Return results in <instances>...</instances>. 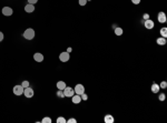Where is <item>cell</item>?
<instances>
[{
  "mask_svg": "<svg viewBox=\"0 0 167 123\" xmlns=\"http://www.w3.org/2000/svg\"><path fill=\"white\" fill-rule=\"evenodd\" d=\"M22 36H24V38L27 39V40H32V39L35 38V36H36V32H35V30L32 29V28H28L27 30H25Z\"/></svg>",
  "mask_w": 167,
  "mask_h": 123,
  "instance_id": "cell-1",
  "label": "cell"
},
{
  "mask_svg": "<svg viewBox=\"0 0 167 123\" xmlns=\"http://www.w3.org/2000/svg\"><path fill=\"white\" fill-rule=\"evenodd\" d=\"M34 94H35L34 89H31L30 87L25 88V90H24V95L27 98V99H31V98L34 97Z\"/></svg>",
  "mask_w": 167,
  "mask_h": 123,
  "instance_id": "cell-2",
  "label": "cell"
},
{
  "mask_svg": "<svg viewBox=\"0 0 167 123\" xmlns=\"http://www.w3.org/2000/svg\"><path fill=\"white\" fill-rule=\"evenodd\" d=\"M24 90H25V88L22 87L21 84H17V85L13 87V93L19 97V95H22V94H24Z\"/></svg>",
  "mask_w": 167,
  "mask_h": 123,
  "instance_id": "cell-3",
  "label": "cell"
},
{
  "mask_svg": "<svg viewBox=\"0 0 167 123\" xmlns=\"http://www.w3.org/2000/svg\"><path fill=\"white\" fill-rule=\"evenodd\" d=\"M69 59H70V54H69V52H67V51L61 52L60 54H59V60H60L61 62H67Z\"/></svg>",
  "mask_w": 167,
  "mask_h": 123,
  "instance_id": "cell-4",
  "label": "cell"
},
{
  "mask_svg": "<svg viewBox=\"0 0 167 123\" xmlns=\"http://www.w3.org/2000/svg\"><path fill=\"white\" fill-rule=\"evenodd\" d=\"M64 94H65V97H67V98H71L74 94H75V91H74V89H71V88L66 87L65 89H64Z\"/></svg>",
  "mask_w": 167,
  "mask_h": 123,
  "instance_id": "cell-5",
  "label": "cell"
},
{
  "mask_svg": "<svg viewBox=\"0 0 167 123\" xmlns=\"http://www.w3.org/2000/svg\"><path fill=\"white\" fill-rule=\"evenodd\" d=\"M74 91H75V94L81 95V94L85 92V87H84L82 84H77L75 88H74Z\"/></svg>",
  "mask_w": 167,
  "mask_h": 123,
  "instance_id": "cell-6",
  "label": "cell"
},
{
  "mask_svg": "<svg viewBox=\"0 0 167 123\" xmlns=\"http://www.w3.org/2000/svg\"><path fill=\"white\" fill-rule=\"evenodd\" d=\"M1 11H2V15L7 16V17H10V16L13 13V10H12L11 7H3Z\"/></svg>",
  "mask_w": 167,
  "mask_h": 123,
  "instance_id": "cell-7",
  "label": "cell"
},
{
  "mask_svg": "<svg viewBox=\"0 0 167 123\" xmlns=\"http://www.w3.org/2000/svg\"><path fill=\"white\" fill-rule=\"evenodd\" d=\"M44 59H45L44 54H42V53H40V52H36L34 54V60L36 61V62H42V61H44Z\"/></svg>",
  "mask_w": 167,
  "mask_h": 123,
  "instance_id": "cell-8",
  "label": "cell"
},
{
  "mask_svg": "<svg viewBox=\"0 0 167 123\" xmlns=\"http://www.w3.org/2000/svg\"><path fill=\"white\" fill-rule=\"evenodd\" d=\"M144 26H145L146 29H153V28L155 27V23H154L153 20L147 19V20H145V22H144Z\"/></svg>",
  "mask_w": 167,
  "mask_h": 123,
  "instance_id": "cell-9",
  "label": "cell"
},
{
  "mask_svg": "<svg viewBox=\"0 0 167 123\" xmlns=\"http://www.w3.org/2000/svg\"><path fill=\"white\" fill-rule=\"evenodd\" d=\"M157 20L160 22V23H165L166 22V15H165L164 12H159L157 15Z\"/></svg>",
  "mask_w": 167,
  "mask_h": 123,
  "instance_id": "cell-10",
  "label": "cell"
},
{
  "mask_svg": "<svg viewBox=\"0 0 167 123\" xmlns=\"http://www.w3.org/2000/svg\"><path fill=\"white\" fill-rule=\"evenodd\" d=\"M71 101H73L74 104H78L81 101V97H80L79 94H74L73 97H71Z\"/></svg>",
  "mask_w": 167,
  "mask_h": 123,
  "instance_id": "cell-11",
  "label": "cell"
},
{
  "mask_svg": "<svg viewBox=\"0 0 167 123\" xmlns=\"http://www.w3.org/2000/svg\"><path fill=\"white\" fill-rule=\"evenodd\" d=\"M25 11L26 12H34L35 11V5H31V3H27L25 6Z\"/></svg>",
  "mask_w": 167,
  "mask_h": 123,
  "instance_id": "cell-12",
  "label": "cell"
},
{
  "mask_svg": "<svg viewBox=\"0 0 167 123\" xmlns=\"http://www.w3.org/2000/svg\"><path fill=\"white\" fill-rule=\"evenodd\" d=\"M150 89H152L153 93H158L160 88H159V84H157V83H153L152 87H150Z\"/></svg>",
  "mask_w": 167,
  "mask_h": 123,
  "instance_id": "cell-13",
  "label": "cell"
},
{
  "mask_svg": "<svg viewBox=\"0 0 167 123\" xmlns=\"http://www.w3.org/2000/svg\"><path fill=\"white\" fill-rule=\"evenodd\" d=\"M104 121H105L106 123H114L115 119H114V116H113V115H110V114H107V115H105Z\"/></svg>",
  "mask_w": 167,
  "mask_h": 123,
  "instance_id": "cell-14",
  "label": "cell"
},
{
  "mask_svg": "<svg viewBox=\"0 0 167 123\" xmlns=\"http://www.w3.org/2000/svg\"><path fill=\"white\" fill-rule=\"evenodd\" d=\"M158 46H165L166 44V38H163V37H159V38L156 40Z\"/></svg>",
  "mask_w": 167,
  "mask_h": 123,
  "instance_id": "cell-15",
  "label": "cell"
},
{
  "mask_svg": "<svg viewBox=\"0 0 167 123\" xmlns=\"http://www.w3.org/2000/svg\"><path fill=\"white\" fill-rule=\"evenodd\" d=\"M66 87H67V85H66V83L64 81H58L57 82V89L58 90H64Z\"/></svg>",
  "mask_w": 167,
  "mask_h": 123,
  "instance_id": "cell-16",
  "label": "cell"
},
{
  "mask_svg": "<svg viewBox=\"0 0 167 123\" xmlns=\"http://www.w3.org/2000/svg\"><path fill=\"white\" fill-rule=\"evenodd\" d=\"M123 29H121L120 27H116V28H115V34H116V36H121V34H123Z\"/></svg>",
  "mask_w": 167,
  "mask_h": 123,
  "instance_id": "cell-17",
  "label": "cell"
},
{
  "mask_svg": "<svg viewBox=\"0 0 167 123\" xmlns=\"http://www.w3.org/2000/svg\"><path fill=\"white\" fill-rule=\"evenodd\" d=\"M160 36H162L163 38H166L167 37V28L166 27H164V28L160 29Z\"/></svg>",
  "mask_w": 167,
  "mask_h": 123,
  "instance_id": "cell-18",
  "label": "cell"
},
{
  "mask_svg": "<svg viewBox=\"0 0 167 123\" xmlns=\"http://www.w3.org/2000/svg\"><path fill=\"white\" fill-rule=\"evenodd\" d=\"M57 97H58V98H65L64 90H58V92H57Z\"/></svg>",
  "mask_w": 167,
  "mask_h": 123,
  "instance_id": "cell-19",
  "label": "cell"
},
{
  "mask_svg": "<svg viewBox=\"0 0 167 123\" xmlns=\"http://www.w3.org/2000/svg\"><path fill=\"white\" fill-rule=\"evenodd\" d=\"M41 122H44V123H51V119L49 118V116H46V118H44L42 120H41Z\"/></svg>",
  "mask_w": 167,
  "mask_h": 123,
  "instance_id": "cell-20",
  "label": "cell"
},
{
  "mask_svg": "<svg viewBox=\"0 0 167 123\" xmlns=\"http://www.w3.org/2000/svg\"><path fill=\"white\" fill-rule=\"evenodd\" d=\"M67 122V121L65 120V118H63V116H59L58 119H57V123H65Z\"/></svg>",
  "mask_w": 167,
  "mask_h": 123,
  "instance_id": "cell-21",
  "label": "cell"
},
{
  "mask_svg": "<svg viewBox=\"0 0 167 123\" xmlns=\"http://www.w3.org/2000/svg\"><path fill=\"white\" fill-rule=\"evenodd\" d=\"M166 87H167V82H166V81H163L162 83L159 84V88H160V89H166Z\"/></svg>",
  "mask_w": 167,
  "mask_h": 123,
  "instance_id": "cell-22",
  "label": "cell"
},
{
  "mask_svg": "<svg viewBox=\"0 0 167 123\" xmlns=\"http://www.w3.org/2000/svg\"><path fill=\"white\" fill-rule=\"evenodd\" d=\"M21 85H22L24 88H28V87H29V82L27 81V80H25V81H22Z\"/></svg>",
  "mask_w": 167,
  "mask_h": 123,
  "instance_id": "cell-23",
  "label": "cell"
},
{
  "mask_svg": "<svg viewBox=\"0 0 167 123\" xmlns=\"http://www.w3.org/2000/svg\"><path fill=\"white\" fill-rule=\"evenodd\" d=\"M80 97H81V100H84V101H86V100L88 99V97H87V94L85 93V92H84V93L81 94V95H80Z\"/></svg>",
  "mask_w": 167,
  "mask_h": 123,
  "instance_id": "cell-24",
  "label": "cell"
},
{
  "mask_svg": "<svg viewBox=\"0 0 167 123\" xmlns=\"http://www.w3.org/2000/svg\"><path fill=\"white\" fill-rule=\"evenodd\" d=\"M78 2H79L80 6H86V3H87V0H79Z\"/></svg>",
  "mask_w": 167,
  "mask_h": 123,
  "instance_id": "cell-25",
  "label": "cell"
},
{
  "mask_svg": "<svg viewBox=\"0 0 167 123\" xmlns=\"http://www.w3.org/2000/svg\"><path fill=\"white\" fill-rule=\"evenodd\" d=\"M165 97H166V95H165L164 93H162V94L159 95V97H158V99H159V101H164V100H165Z\"/></svg>",
  "mask_w": 167,
  "mask_h": 123,
  "instance_id": "cell-26",
  "label": "cell"
},
{
  "mask_svg": "<svg viewBox=\"0 0 167 123\" xmlns=\"http://www.w3.org/2000/svg\"><path fill=\"white\" fill-rule=\"evenodd\" d=\"M38 2V0H28V3H31V5H36Z\"/></svg>",
  "mask_w": 167,
  "mask_h": 123,
  "instance_id": "cell-27",
  "label": "cell"
},
{
  "mask_svg": "<svg viewBox=\"0 0 167 123\" xmlns=\"http://www.w3.org/2000/svg\"><path fill=\"white\" fill-rule=\"evenodd\" d=\"M67 122H68V123H76V122H77V120H76V119H73V118H71V119H69V120H68Z\"/></svg>",
  "mask_w": 167,
  "mask_h": 123,
  "instance_id": "cell-28",
  "label": "cell"
},
{
  "mask_svg": "<svg viewBox=\"0 0 167 123\" xmlns=\"http://www.w3.org/2000/svg\"><path fill=\"white\" fill-rule=\"evenodd\" d=\"M131 2H133L134 5H138V3L141 2V0H131Z\"/></svg>",
  "mask_w": 167,
  "mask_h": 123,
  "instance_id": "cell-29",
  "label": "cell"
},
{
  "mask_svg": "<svg viewBox=\"0 0 167 123\" xmlns=\"http://www.w3.org/2000/svg\"><path fill=\"white\" fill-rule=\"evenodd\" d=\"M3 37H5V36H3V33H2L1 31H0V42H1V41L3 40Z\"/></svg>",
  "mask_w": 167,
  "mask_h": 123,
  "instance_id": "cell-30",
  "label": "cell"
},
{
  "mask_svg": "<svg viewBox=\"0 0 167 123\" xmlns=\"http://www.w3.org/2000/svg\"><path fill=\"white\" fill-rule=\"evenodd\" d=\"M148 18H149V16H148V13H145V15H144V19H145V20H147Z\"/></svg>",
  "mask_w": 167,
  "mask_h": 123,
  "instance_id": "cell-31",
  "label": "cell"
},
{
  "mask_svg": "<svg viewBox=\"0 0 167 123\" xmlns=\"http://www.w3.org/2000/svg\"><path fill=\"white\" fill-rule=\"evenodd\" d=\"M71 51H73V49H71V48H68L67 49V52H71Z\"/></svg>",
  "mask_w": 167,
  "mask_h": 123,
  "instance_id": "cell-32",
  "label": "cell"
},
{
  "mask_svg": "<svg viewBox=\"0 0 167 123\" xmlns=\"http://www.w3.org/2000/svg\"><path fill=\"white\" fill-rule=\"evenodd\" d=\"M87 1H90V0H87Z\"/></svg>",
  "mask_w": 167,
  "mask_h": 123,
  "instance_id": "cell-33",
  "label": "cell"
}]
</instances>
